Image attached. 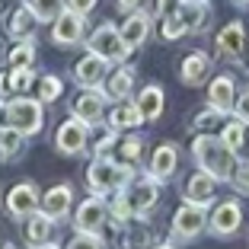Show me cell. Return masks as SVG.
<instances>
[{"instance_id": "1", "label": "cell", "mask_w": 249, "mask_h": 249, "mask_svg": "<svg viewBox=\"0 0 249 249\" xmlns=\"http://www.w3.org/2000/svg\"><path fill=\"white\" fill-rule=\"evenodd\" d=\"M192 154L201 163L205 173H211L214 179H227L233 173V150L224 144V138H211V134H198L192 141Z\"/></svg>"}, {"instance_id": "2", "label": "cell", "mask_w": 249, "mask_h": 249, "mask_svg": "<svg viewBox=\"0 0 249 249\" xmlns=\"http://www.w3.org/2000/svg\"><path fill=\"white\" fill-rule=\"evenodd\" d=\"M87 179H89V189L93 192L106 195V192L122 189L124 182H131V169L122 166V163H112V160H96L87 169Z\"/></svg>"}, {"instance_id": "3", "label": "cell", "mask_w": 249, "mask_h": 249, "mask_svg": "<svg viewBox=\"0 0 249 249\" xmlns=\"http://www.w3.org/2000/svg\"><path fill=\"white\" fill-rule=\"evenodd\" d=\"M87 48L93 54H103L106 61H124L128 54H131V45L122 38V32L112 29V26H103V29H96L93 36H89Z\"/></svg>"}, {"instance_id": "4", "label": "cell", "mask_w": 249, "mask_h": 249, "mask_svg": "<svg viewBox=\"0 0 249 249\" xmlns=\"http://www.w3.org/2000/svg\"><path fill=\"white\" fill-rule=\"evenodd\" d=\"M7 124L22 134H36L42 128V106H38V99H13L7 106Z\"/></svg>"}, {"instance_id": "5", "label": "cell", "mask_w": 249, "mask_h": 249, "mask_svg": "<svg viewBox=\"0 0 249 249\" xmlns=\"http://www.w3.org/2000/svg\"><path fill=\"white\" fill-rule=\"evenodd\" d=\"M205 224H208L205 205H198V201H185V205L176 211V217H173V233L182 236V240H192V236H198L201 230H205Z\"/></svg>"}, {"instance_id": "6", "label": "cell", "mask_w": 249, "mask_h": 249, "mask_svg": "<svg viewBox=\"0 0 249 249\" xmlns=\"http://www.w3.org/2000/svg\"><path fill=\"white\" fill-rule=\"evenodd\" d=\"M87 134H89L87 122H80L77 115L67 118V122L58 128V150L61 154H80L83 147H87Z\"/></svg>"}, {"instance_id": "7", "label": "cell", "mask_w": 249, "mask_h": 249, "mask_svg": "<svg viewBox=\"0 0 249 249\" xmlns=\"http://www.w3.org/2000/svg\"><path fill=\"white\" fill-rule=\"evenodd\" d=\"M157 182H134L131 189L124 192V201H128V208H131V214L134 217H147V214L154 211V205H157Z\"/></svg>"}, {"instance_id": "8", "label": "cell", "mask_w": 249, "mask_h": 249, "mask_svg": "<svg viewBox=\"0 0 249 249\" xmlns=\"http://www.w3.org/2000/svg\"><path fill=\"white\" fill-rule=\"evenodd\" d=\"M240 224H243V211H240V205H236V201H220V205L214 208L211 230H214L217 236L236 233V230H240Z\"/></svg>"}, {"instance_id": "9", "label": "cell", "mask_w": 249, "mask_h": 249, "mask_svg": "<svg viewBox=\"0 0 249 249\" xmlns=\"http://www.w3.org/2000/svg\"><path fill=\"white\" fill-rule=\"evenodd\" d=\"M54 42L58 45H73L83 38V16L73 13V10H61L58 19H54Z\"/></svg>"}, {"instance_id": "10", "label": "cell", "mask_w": 249, "mask_h": 249, "mask_svg": "<svg viewBox=\"0 0 249 249\" xmlns=\"http://www.w3.org/2000/svg\"><path fill=\"white\" fill-rule=\"evenodd\" d=\"M103 224H106V205H103V201L89 198V201H83V205L77 208V217H73V227H77V230L93 233V230H99Z\"/></svg>"}, {"instance_id": "11", "label": "cell", "mask_w": 249, "mask_h": 249, "mask_svg": "<svg viewBox=\"0 0 249 249\" xmlns=\"http://www.w3.org/2000/svg\"><path fill=\"white\" fill-rule=\"evenodd\" d=\"M7 208L16 214V217L32 214L38 208V192H36V185H29V182L13 185V189H10V195H7Z\"/></svg>"}, {"instance_id": "12", "label": "cell", "mask_w": 249, "mask_h": 249, "mask_svg": "<svg viewBox=\"0 0 249 249\" xmlns=\"http://www.w3.org/2000/svg\"><path fill=\"white\" fill-rule=\"evenodd\" d=\"M214 192H217V179L211 176V173H195V176L185 182V201H198V205H208L214 198Z\"/></svg>"}, {"instance_id": "13", "label": "cell", "mask_w": 249, "mask_h": 249, "mask_svg": "<svg viewBox=\"0 0 249 249\" xmlns=\"http://www.w3.org/2000/svg\"><path fill=\"white\" fill-rule=\"evenodd\" d=\"M103 106H106L103 96L96 93V89H87L83 96L73 99V115L80 118V122H87V124H96L103 118Z\"/></svg>"}, {"instance_id": "14", "label": "cell", "mask_w": 249, "mask_h": 249, "mask_svg": "<svg viewBox=\"0 0 249 249\" xmlns=\"http://www.w3.org/2000/svg\"><path fill=\"white\" fill-rule=\"evenodd\" d=\"M176 10L189 32H205V26L211 22V10H208L205 0H185L182 7H176Z\"/></svg>"}, {"instance_id": "15", "label": "cell", "mask_w": 249, "mask_h": 249, "mask_svg": "<svg viewBox=\"0 0 249 249\" xmlns=\"http://www.w3.org/2000/svg\"><path fill=\"white\" fill-rule=\"evenodd\" d=\"M176 166H179L176 147L163 144V147H157L154 157H150V173H147V176H154V179H169L173 173H176Z\"/></svg>"}, {"instance_id": "16", "label": "cell", "mask_w": 249, "mask_h": 249, "mask_svg": "<svg viewBox=\"0 0 249 249\" xmlns=\"http://www.w3.org/2000/svg\"><path fill=\"white\" fill-rule=\"evenodd\" d=\"M217 48L224 58H240L243 48H246V36H243V22H230L224 26L217 36Z\"/></svg>"}, {"instance_id": "17", "label": "cell", "mask_w": 249, "mask_h": 249, "mask_svg": "<svg viewBox=\"0 0 249 249\" xmlns=\"http://www.w3.org/2000/svg\"><path fill=\"white\" fill-rule=\"evenodd\" d=\"M67 208H71V189L67 185H54V189L45 192L42 198V214L52 220H61L67 214Z\"/></svg>"}, {"instance_id": "18", "label": "cell", "mask_w": 249, "mask_h": 249, "mask_svg": "<svg viewBox=\"0 0 249 249\" xmlns=\"http://www.w3.org/2000/svg\"><path fill=\"white\" fill-rule=\"evenodd\" d=\"M208 71H211V58H208L205 52H192L189 58L182 61V67H179L182 83H189V87H198V83L208 77Z\"/></svg>"}, {"instance_id": "19", "label": "cell", "mask_w": 249, "mask_h": 249, "mask_svg": "<svg viewBox=\"0 0 249 249\" xmlns=\"http://www.w3.org/2000/svg\"><path fill=\"white\" fill-rule=\"evenodd\" d=\"M73 73H77V83H83V87H96V83L106 77V58L89 52L80 64L73 67Z\"/></svg>"}, {"instance_id": "20", "label": "cell", "mask_w": 249, "mask_h": 249, "mask_svg": "<svg viewBox=\"0 0 249 249\" xmlns=\"http://www.w3.org/2000/svg\"><path fill=\"white\" fill-rule=\"evenodd\" d=\"M112 128L115 131H122V128H138L144 118H141V109H138V103H128V99H118V106L112 109Z\"/></svg>"}, {"instance_id": "21", "label": "cell", "mask_w": 249, "mask_h": 249, "mask_svg": "<svg viewBox=\"0 0 249 249\" xmlns=\"http://www.w3.org/2000/svg\"><path fill=\"white\" fill-rule=\"evenodd\" d=\"M138 109H141V118H144V122H154V118H160V112H163V89H160V87L141 89Z\"/></svg>"}, {"instance_id": "22", "label": "cell", "mask_w": 249, "mask_h": 249, "mask_svg": "<svg viewBox=\"0 0 249 249\" xmlns=\"http://www.w3.org/2000/svg\"><path fill=\"white\" fill-rule=\"evenodd\" d=\"M147 29H150V16H144V13H131L128 19H124V26H122V38L128 45H141L147 38Z\"/></svg>"}, {"instance_id": "23", "label": "cell", "mask_w": 249, "mask_h": 249, "mask_svg": "<svg viewBox=\"0 0 249 249\" xmlns=\"http://www.w3.org/2000/svg\"><path fill=\"white\" fill-rule=\"evenodd\" d=\"M208 99H211V106H217V109H224V112L233 106V80H230L227 73H224V77H214L211 89H208Z\"/></svg>"}, {"instance_id": "24", "label": "cell", "mask_w": 249, "mask_h": 249, "mask_svg": "<svg viewBox=\"0 0 249 249\" xmlns=\"http://www.w3.org/2000/svg\"><path fill=\"white\" fill-rule=\"evenodd\" d=\"M192 124H195V131H201V134L220 131V128L227 124V112H224V109H217V106H211L208 112H198Z\"/></svg>"}, {"instance_id": "25", "label": "cell", "mask_w": 249, "mask_h": 249, "mask_svg": "<svg viewBox=\"0 0 249 249\" xmlns=\"http://www.w3.org/2000/svg\"><path fill=\"white\" fill-rule=\"evenodd\" d=\"M26 240L32 246H45V243L52 240V217H45V214H36L29 220V227H26Z\"/></svg>"}, {"instance_id": "26", "label": "cell", "mask_w": 249, "mask_h": 249, "mask_svg": "<svg viewBox=\"0 0 249 249\" xmlns=\"http://www.w3.org/2000/svg\"><path fill=\"white\" fill-rule=\"evenodd\" d=\"M22 150V131H16V128H0V160H13V157H19Z\"/></svg>"}, {"instance_id": "27", "label": "cell", "mask_w": 249, "mask_h": 249, "mask_svg": "<svg viewBox=\"0 0 249 249\" xmlns=\"http://www.w3.org/2000/svg\"><path fill=\"white\" fill-rule=\"evenodd\" d=\"M32 22H36V13H32V7H19L13 13V19H10V36L16 38H29L32 36Z\"/></svg>"}, {"instance_id": "28", "label": "cell", "mask_w": 249, "mask_h": 249, "mask_svg": "<svg viewBox=\"0 0 249 249\" xmlns=\"http://www.w3.org/2000/svg\"><path fill=\"white\" fill-rule=\"evenodd\" d=\"M131 87H134V73L131 71H115L112 80H109V96L112 99H128Z\"/></svg>"}, {"instance_id": "29", "label": "cell", "mask_w": 249, "mask_h": 249, "mask_svg": "<svg viewBox=\"0 0 249 249\" xmlns=\"http://www.w3.org/2000/svg\"><path fill=\"white\" fill-rule=\"evenodd\" d=\"M29 7H32V13H36V19L48 22V19H58V13L67 3L64 0H29Z\"/></svg>"}, {"instance_id": "30", "label": "cell", "mask_w": 249, "mask_h": 249, "mask_svg": "<svg viewBox=\"0 0 249 249\" xmlns=\"http://www.w3.org/2000/svg\"><path fill=\"white\" fill-rule=\"evenodd\" d=\"M220 131H224V144H227L233 154L246 144V124H243V122H227Z\"/></svg>"}, {"instance_id": "31", "label": "cell", "mask_w": 249, "mask_h": 249, "mask_svg": "<svg viewBox=\"0 0 249 249\" xmlns=\"http://www.w3.org/2000/svg\"><path fill=\"white\" fill-rule=\"evenodd\" d=\"M185 32H189V29H185V22H182V16H179V10H173V13L163 16V38H166V42L182 38Z\"/></svg>"}, {"instance_id": "32", "label": "cell", "mask_w": 249, "mask_h": 249, "mask_svg": "<svg viewBox=\"0 0 249 249\" xmlns=\"http://www.w3.org/2000/svg\"><path fill=\"white\" fill-rule=\"evenodd\" d=\"M147 246V230L134 227V230H122L118 236V249H144Z\"/></svg>"}, {"instance_id": "33", "label": "cell", "mask_w": 249, "mask_h": 249, "mask_svg": "<svg viewBox=\"0 0 249 249\" xmlns=\"http://www.w3.org/2000/svg\"><path fill=\"white\" fill-rule=\"evenodd\" d=\"M32 58H36V48H32L29 38H22V45H16L10 52V64L13 67H32Z\"/></svg>"}, {"instance_id": "34", "label": "cell", "mask_w": 249, "mask_h": 249, "mask_svg": "<svg viewBox=\"0 0 249 249\" xmlns=\"http://www.w3.org/2000/svg\"><path fill=\"white\" fill-rule=\"evenodd\" d=\"M230 182H233L236 192H243V195H249V160L243 163H233V173H230Z\"/></svg>"}, {"instance_id": "35", "label": "cell", "mask_w": 249, "mask_h": 249, "mask_svg": "<svg viewBox=\"0 0 249 249\" xmlns=\"http://www.w3.org/2000/svg\"><path fill=\"white\" fill-rule=\"evenodd\" d=\"M61 96V80L58 77H42L38 80V99L42 103H52V99H58Z\"/></svg>"}, {"instance_id": "36", "label": "cell", "mask_w": 249, "mask_h": 249, "mask_svg": "<svg viewBox=\"0 0 249 249\" xmlns=\"http://www.w3.org/2000/svg\"><path fill=\"white\" fill-rule=\"evenodd\" d=\"M36 80L32 77L29 67H13V73H10V87H13V93H22V89H29V83Z\"/></svg>"}, {"instance_id": "37", "label": "cell", "mask_w": 249, "mask_h": 249, "mask_svg": "<svg viewBox=\"0 0 249 249\" xmlns=\"http://www.w3.org/2000/svg\"><path fill=\"white\" fill-rule=\"evenodd\" d=\"M67 249H106V246H103V240H99L96 233H83L80 230V233L67 243Z\"/></svg>"}, {"instance_id": "38", "label": "cell", "mask_w": 249, "mask_h": 249, "mask_svg": "<svg viewBox=\"0 0 249 249\" xmlns=\"http://www.w3.org/2000/svg\"><path fill=\"white\" fill-rule=\"evenodd\" d=\"M118 150H122V157L128 163H134L141 157V141L138 138H128V141H122V147H118Z\"/></svg>"}, {"instance_id": "39", "label": "cell", "mask_w": 249, "mask_h": 249, "mask_svg": "<svg viewBox=\"0 0 249 249\" xmlns=\"http://www.w3.org/2000/svg\"><path fill=\"white\" fill-rule=\"evenodd\" d=\"M64 3H67V10H73V13H80V16H87L96 7V0H64Z\"/></svg>"}, {"instance_id": "40", "label": "cell", "mask_w": 249, "mask_h": 249, "mask_svg": "<svg viewBox=\"0 0 249 249\" xmlns=\"http://www.w3.org/2000/svg\"><path fill=\"white\" fill-rule=\"evenodd\" d=\"M112 144H115V134L106 131V134H103V141H96V157H106V150H109Z\"/></svg>"}, {"instance_id": "41", "label": "cell", "mask_w": 249, "mask_h": 249, "mask_svg": "<svg viewBox=\"0 0 249 249\" xmlns=\"http://www.w3.org/2000/svg\"><path fill=\"white\" fill-rule=\"evenodd\" d=\"M236 115H240L243 122H249V93L240 96V103H236Z\"/></svg>"}, {"instance_id": "42", "label": "cell", "mask_w": 249, "mask_h": 249, "mask_svg": "<svg viewBox=\"0 0 249 249\" xmlns=\"http://www.w3.org/2000/svg\"><path fill=\"white\" fill-rule=\"evenodd\" d=\"M176 3H179V0H160V3H157V13H160V16L173 13V10H176Z\"/></svg>"}, {"instance_id": "43", "label": "cell", "mask_w": 249, "mask_h": 249, "mask_svg": "<svg viewBox=\"0 0 249 249\" xmlns=\"http://www.w3.org/2000/svg\"><path fill=\"white\" fill-rule=\"evenodd\" d=\"M10 93H13V87H10V77H0V103H3Z\"/></svg>"}, {"instance_id": "44", "label": "cell", "mask_w": 249, "mask_h": 249, "mask_svg": "<svg viewBox=\"0 0 249 249\" xmlns=\"http://www.w3.org/2000/svg\"><path fill=\"white\" fill-rule=\"evenodd\" d=\"M138 3H141V0H118V7H122V10H138Z\"/></svg>"}, {"instance_id": "45", "label": "cell", "mask_w": 249, "mask_h": 249, "mask_svg": "<svg viewBox=\"0 0 249 249\" xmlns=\"http://www.w3.org/2000/svg\"><path fill=\"white\" fill-rule=\"evenodd\" d=\"M0 128H7V106H0Z\"/></svg>"}, {"instance_id": "46", "label": "cell", "mask_w": 249, "mask_h": 249, "mask_svg": "<svg viewBox=\"0 0 249 249\" xmlns=\"http://www.w3.org/2000/svg\"><path fill=\"white\" fill-rule=\"evenodd\" d=\"M240 61H243V67L249 71V48H246V54H240Z\"/></svg>"}, {"instance_id": "47", "label": "cell", "mask_w": 249, "mask_h": 249, "mask_svg": "<svg viewBox=\"0 0 249 249\" xmlns=\"http://www.w3.org/2000/svg\"><path fill=\"white\" fill-rule=\"evenodd\" d=\"M7 7H10V0H0V16L7 13Z\"/></svg>"}, {"instance_id": "48", "label": "cell", "mask_w": 249, "mask_h": 249, "mask_svg": "<svg viewBox=\"0 0 249 249\" xmlns=\"http://www.w3.org/2000/svg\"><path fill=\"white\" fill-rule=\"evenodd\" d=\"M0 58H7V48H3V42H0Z\"/></svg>"}, {"instance_id": "49", "label": "cell", "mask_w": 249, "mask_h": 249, "mask_svg": "<svg viewBox=\"0 0 249 249\" xmlns=\"http://www.w3.org/2000/svg\"><path fill=\"white\" fill-rule=\"evenodd\" d=\"M36 249H54V246H52V243H45V246H36Z\"/></svg>"}, {"instance_id": "50", "label": "cell", "mask_w": 249, "mask_h": 249, "mask_svg": "<svg viewBox=\"0 0 249 249\" xmlns=\"http://www.w3.org/2000/svg\"><path fill=\"white\" fill-rule=\"evenodd\" d=\"M154 249H173V246H154Z\"/></svg>"}, {"instance_id": "51", "label": "cell", "mask_w": 249, "mask_h": 249, "mask_svg": "<svg viewBox=\"0 0 249 249\" xmlns=\"http://www.w3.org/2000/svg\"><path fill=\"white\" fill-rule=\"evenodd\" d=\"M240 3H249V0H240Z\"/></svg>"}, {"instance_id": "52", "label": "cell", "mask_w": 249, "mask_h": 249, "mask_svg": "<svg viewBox=\"0 0 249 249\" xmlns=\"http://www.w3.org/2000/svg\"><path fill=\"white\" fill-rule=\"evenodd\" d=\"M7 249H10V246H7Z\"/></svg>"}]
</instances>
